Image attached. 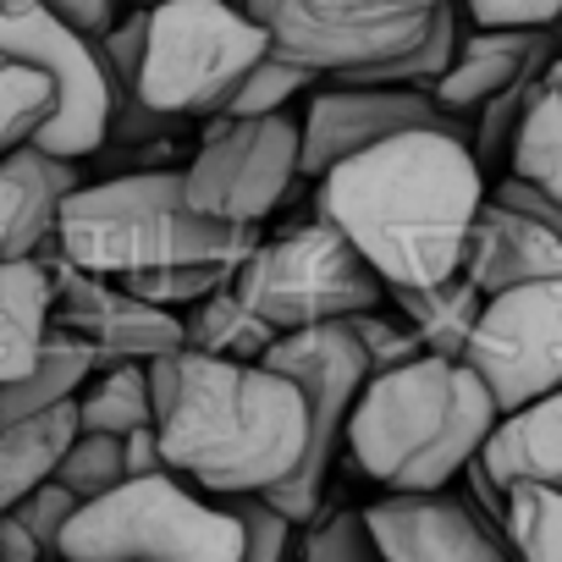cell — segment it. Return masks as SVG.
I'll return each instance as SVG.
<instances>
[{"label": "cell", "mask_w": 562, "mask_h": 562, "mask_svg": "<svg viewBox=\"0 0 562 562\" xmlns=\"http://www.w3.org/2000/svg\"><path fill=\"white\" fill-rule=\"evenodd\" d=\"M270 50L259 18L232 0H155L138 100L166 116H215L248 67Z\"/></svg>", "instance_id": "cell-7"}, {"label": "cell", "mask_w": 562, "mask_h": 562, "mask_svg": "<svg viewBox=\"0 0 562 562\" xmlns=\"http://www.w3.org/2000/svg\"><path fill=\"white\" fill-rule=\"evenodd\" d=\"M375 551L386 562H496L507 557L502 529L452 485L386 491L364 507Z\"/></svg>", "instance_id": "cell-15"}, {"label": "cell", "mask_w": 562, "mask_h": 562, "mask_svg": "<svg viewBox=\"0 0 562 562\" xmlns=\"http://www.w3.org/2000/svg\"><path fill=\"white\" fill-rule=\"evenodd\" d=\"M386 304H397V315L414 326V337L425 342V353H447V359H463V342L480 321V304L485 293L463 270L441 276V281H425V288H386Z\"/></svg>", "instance_id": "cell-22"}, {"label": "cell", "mask_w": 562, "mask_h": 562, "mask_svg": "<svg viewBox=\"0 0 562 562\" xmlns=\"http://www.w3.org/2000/svg\"><path fill=\"white\" fill-rule=\"evenodd\" d=\"M480 293L513 288V281H535V276H562V232L518 204L502 199H480L469 243H463V265H458Z\"/></svg>", "instance_id": "cell-18"}, {"label": "cell", "mask_w": 562, "mask_h": 562, "mask_svg": "<svg viewBox=\"0 0 562 562\" xmlns=\"http://www.w3.org/2000/svg\"><path fill=\"white\" fill-rule=\"evenodd\" d=\"M491 425L496 397L485 381L463 359L419 353L364 381L342 441L364 480L386 491H425L452 485Z\"/></svg>", "instance_id": "cell-3"}, {"label": "cell", "mask_w": 562, "mask_h": 562, "mask_svg": "<svg viewBox=\"0 0 562 562\" xmlns=\"http://www.w3.org/2000/svg\"><path fill=\"white\" fill-rule=\"evenodd\" d=\"M342 326L359 337V348H364V359H370V375H375V370H392V364H408V359L425 353V342L414 337V326H408L403 315H386V304H381V310H353Z\"/></svg>", "instance_id": "cell-34"}, {"label": "cell", "mask_w": 562, "mask_h": 562, "mask_svg": "<svg viewBox=\"0 0 562 562\" xmlns=\"http://www.w3.org/2000/svg\"><path fill=\"white\" fill-rule=\"evenodd\" d=\"M546 78H551V83H562V50H557V56L546 61Z\"/></svg>", "instance_id": "cell-42"}, {"label": "cell", "mask_w": 562, "mask_h": 562, "mask_svg": "<svg viewBox=\"0 0 562 562\" xmlns=\"http://www.w3.org/2000/svg\"><path fill=\"white\" fill-rule=\"evenodd\" d=\"M56 111V83L34 61H0V155L34 144Z\"/></svg>", "instance_id": "cell-28"}, {"label": "cell", "mask_w": 562, "mask_h": 562, "mask_svg": "<svg viewBox=\"0 0 562 562\" xmlns=\"http://www.w3.org/2000/svg\"><path fill=\"white\" fill-rule=\"evenodd\" d=\"M149 386L166 463L199 491H270L299 469L310 408L299 381L265 359L166 348L149 359Z\"/></svg>", "instance_id": "cell-2"}, {"label": "cell", "mask_w": 562, "mask_h": 562, "mask_svg": "<svg viewBox=\"0 0 562 562\" xmlns=\"http://www.w3.org/2000/svg\"><path fill=\"white\" fill-rule=\"evenodd\" d=\"M403 127H447L458 138H474V122L458 111H441L430 89L403 83H310V111H299V171L321 177L342 155L392 138Z\"/></svg>", "instance_id": "cell-13"}, {"label": "cell", "mask_w": 562, "mask_h": 562, "mask_svg": "<svg viewBox=\"0 0 562 562\" xmlns=\"http://www.w3.org/2000/svg\"><path fill=\"white\" fill-rule=\"evenodd\" d=\"M34 557H45L40 540H34V529L7 507V513H0V562H34Z\"/></svg>", "instance_id": "cell-41"}, {"label": "cell", "mask_w": 562, "mask_h": 562, "mask_svg": "<svg viewBox=\"0 0 562 562\" xmlns=\"http://www.w3.org/2000/svg\"><path fill=\"white\" fill-rule=\"evenodd\" d=\"M265 364L293 375L299 392H304V408H310V441H304V458L288 480H276L265 496L288 513L293 524H310L321 513V496H326V474L337 463V447H342V430H348V414L370 381V359L359 348V337L342 326V321H321V326H293L281 331L270 348H265Z\"/></svg>", "instance_id": "cell-8"}, {"label": "cell", "mask_w": 562, "mask_h": 562, "mask_svg": "<svg viewBox=\"0 0 562 562\" xmlns=\"http://www.w3.org/2000/svg\"><path fill=\"white\" fill-rule=\"evenodd\" d=\"M270 34V50L299 67L342 72L414 50L447 0H243Z\"/></svg>", "instance_id": "cell-10"}, {"label": "cell", "mask_w": 562, "mask_h": 562, "mask_svg": "<svg viewBox=\"0 0 562 562\" xmlns=\"http://www.w3.org/2000/svg\"><path fill=\"white\" fill-rule=\"evenodd\" d=\"M562 50V23L551 29H474V34H458V50L447 61V72L430 83L436 105L441 111H458L474 122V111L502 94L507 83L529 78V72H546V61Z\"/></svg>", "instance_id": "cell-16"}, {"label": "cell", "mask_w": 562, "mask_h": 562, "mask_svg": "<svg viewBox=\"0 0 562 562\" xmlns=\"http://www.w3.org/2000/svg\"><path fill=\"white\" fill-rule=\"evenodd\" d=\"M50 265L40 254L0 259V381L23 375L50 337Z\"/></svg>", "instance_id": "cell-20"}, {"label": "cell", "mask_w": 562, "mask_h": 562, "mask_svg": "<svg viewBox=\"0 0 562 562\" xmlns=\"http://www.w3.org/2000/svg\"><path fill=\"white\" fill-rule=\"evenodd\" d=\"M474 458L502 491L524 485V480L562 485V386H551L518 408H502Z\"/></svg>", "instance_id": "cell-19"}, {"label": "cell", "mask_w": 562, "mask_h": 562, "mask_svg": "<svg viewBox=\"0 0 562 562\" xmlns=\"http://www.w3.org/2000/svg\"><path fill=\"white\" fill-rule=\"evenodd\" d=\"M72 562H243V529L232 507L193 480L155 469L127 474L111 491L78 502L61 529Z\"/></svg>", "instance_id": "cell-5"}, {"label": "cell", "mask_w": 562, "mask_h": 562, "mask_svg": "<svg viewBox=\"0 0 562 562\" xmlns=\"http://www.w3.org/2000/svg\"><path fill=\"white\" fill-rule=\"evenodd\" d=\"M237 299L265 315L276 331L348 321L353 310H381L386 281L381 270L315 210L304 226H288L276 237H259L237 270H232Z\"/></svg>", "instance_id": "cell-6"}, {"label": "cell", "mask_w": 562, "mask_h": 562, "mask_svg": "<svg viewBox=\"0 0 562 562\" xmlns=\"http://www.w3.org/2000/svg\"><path fill=\"white\" fill-rule=\"evenodd\" d=\"M502 540L529 562H562V485H507Z\"/></svg>", "instance_id": "cell-27"}, {"label": "cell", "mask_w": 562, "mask_h": 562, "mask_svg": "<svg viewBox=\"0 0 562 562\" xmlns=\"http://www.w3.org/2000/svg\"><path fill=\"white\" fill-rule=\"evenodd\" d=\"M310 83H315V72H310V67H299V61H288V56L265 50V56L248 67V78L226 94L221 116H265V111H288Z\"/></svg>", "instance_id": "cell-30"}, {"label": "cell", "mask_w": 562, "mask_h": 562, "mask_svg": "<svg viewBox=\"0 0 562 562\" xmlns=\"http://www.w3.org/2000/svg\"><path fill=\"white\" fill-rule=\"evenodd\" d=\"M221 502L232 507L237 529H243V562H276L293 551V518L281 513L265 491H221Z\"/></svg>", "instance_id": "cell-33"}, {"label": "cell", "mask_w": 562, "mask_h": 562, "mask_svg": "<svg viewBox=\"0 0 562 562\" xmlns=\"http://www.w3.org/2000/svg\"><path fill=\"white\" fill-rule=\"evenodd\" d=\"M293 557H304V562H370L381 551H375V535L364 524V507H331V513H315V524H304V535L293 529Z\"/></svg>", "instance_id": "cell-31"}, {"label": "cell", "mask_w": 562, "mask_h": 562, "mask_svg": "<svg viewBox=\"0 0 562 562\" xmlns=\"http://www.w3.org/2000/svg\"><path fill=\"white\" fill-rule=\"evenodd\" d=\"M474 29H551L562 23V0H458Z\"/></svg>", "instance_id": "cell-38"}, {"label": "cell", "mask_w": 562, "mask_h": 562, "mask_svg": "<svg viewBox=\"0 0 562 562\" xmlns=\"http://www.w3.org/2000/svg\"><path fill=\"white\" fill-rule=\"evenodd\" d=\"M78 430H105L127 436L138 425H155V386H149V359H111L94 364L78 386Z\"/></svg>", "instance_id": "cell-25"}, {"label": "cell", "mask_w": 562, "mask_h": 562, "mask_svg": "<svg viewBox=\"0 0 562 562\" xmlns=\"http://www.w3.org/2000/svg\"><path fill=\"white\" fill-rule=\"evenodd\" d=\"M83 182L72 155L45 144H18L0 155V259H29L56 243V215Z\"/></svg>", "instance_id": "cell-17"}, {"label": "cell", "mask_w": 562, "mask_h": 562, "mask_svg": "<svg viewBox=\"0 0 562 562\" xmlns=\"http://www.w3.org/2000/svg\"><path fill=\"white\" fill-rule=\"evenodd\" d=\"M45 7L56 12V18H67L72 29H83V34H105L111 23H116V7L122 0H45Z\"/></svg>", "instance_id": "cell-39"}, {"label": "cell", "mask_w": 562, "mask_h": 562, "mask_svg": "<svg viewBox=\"0 0 562 562\" xmlns=\"http://www.w3.org/2000/svg\"><path fill=\"white\" fill-rule=\"evenodd\" d=\"M0 61H34L56 83V111L34 144L94 160L111 144V67L100 40L56 18L45 0H0Z\"/></svg>", "instance_id": "cell-9"}, {"label": "cell", "mask_w": 562, "mask_h": 562, "mask_svg": "<svg viewBox=\"0 0 562 562\" xmlns=\"http://www.w3.org/2000/svg\"><path fill=\"white\" fill-rule=\"evenodd\" d=\"M144 34H149V7H133L100 34V56L111 67V105L138 94V67H144Z\"/></svg>", "instance_id": "cell-36"}, {"label": "cell", "mask_w": 562, "mask_h": 562, "mask_svg": "<svg viewBox=\"0 0 562 562\" xmlns=\"http://www.w3.org/2000/svg\"><path fill=\"white\" fill-rule=\"evenodd\" d=\"M463 364L485 381L496 414L562 386V276H535L485 293L480 321L463 342Z\"/></svg>", "instance_id": "cell-12"}, {"label": "cell", "mask_w": 562, "mask_h": 562, "mask_svg": "<svg viewBox=\"0 0 562 562\" xmlns=\"http://www.w3.org/2000/svg\"><path fill=\"white\" fill-rule=\"evenodd\" d=\"M299 177V111L210 116L199 155L182 166V193L199 215L226 226H259Z\"/></svg>", "instance_id": "cell-11"}, {"label": "cell", "mask_w": 562, "mask_h": 562, "mask_svg": "<svg viewBox=\"0 0 562 562\" xmlns=\"http://www.w3.org/2000/svg\"><path fill=\"white\" fill-rule=\"evenodd\" d=\"M237 259H188V265H149V270H127L116 281H127V288L160 310H188L193 299H204L210 288H221V281H232Z\"/></svg>", "instance_id": "cell-29"}, {"label": "cell", "mask_w": 562, "mask_h": 562, "mask_svg": "<svg viewBox=\"0 0 562 562\" xmlns=\"http://www.w3.org/2000/svg\"><path fill=\"white\" fill-rule=\"evenodd\" d=\"M182 315V348H199V353H215V359H265V348L281 337L265 315H254L232 281L210 288L204 299H193Z\"/></svg>", "instance_id": "cell-24"}, {"label": "cell", "mask_w": 562, "mask_h": 562, "mask_svg": "<svg viewBox=\"0 0 562 562\" xmlns=\"http://www.w3.org/2000/svg\"><path fill=\"white\" fill-rule=\"evenodd\" d=\"M127 7H155V0H127Z\"/></svg>", "instance_id": "cell-43"}, {"label": "cell", "mask_w": 562, "mask_h": 562, "mask_svg": "<svg viewBox=\"0 0 562 562\" xmlns=\"http://www.w3.org/2000/svg\"><path fill=\"white\" fill-rule=\"evenodd\" d=\"M485 166L447 127H403L321 171L315 210L381 270L386 288H425L463 265Z\"/></svg>", "instance_id": "cell-1"}, {"label": "cell", "mask_w": 562, "mask_h": 562, "mask_svg": "<svg viewBox=\"0 0 562 562\" xmlns=\"http://www.w3.org/2000/svg\"><path fill=\"white\" fill-rule=\"evenodd\" d=\"M122 463H127V474H155V469H171V463H166V447H160V430H155V425L127 430V436H122Z\"/></svg>", "instance_id": "cell-40"}, {"label": "cell", "mask_w": 562, "mask_h": 562, "mask_svg": "<svg viewBox=\"0 0 562 562\" xmlns=\"http://www.w3.org/2000/svg\"><path fill=\"white\" fill-rule=\"evenodd\" d=\"M94 370V348L61 326H50L40 359L23 370V375H7L0 381V425H12V419H29V414H45L67 397H78L83 375Z\"/></svg>", "instance_id": "cell-23"}, {"label": "cell", "mask_w": 562, "mask_h": 562, "mask_svg": "<svg viewBox=\"0 0 562 562\" xmlns=\"http://www.w3.org/2000/svg\"><path fill=\"white\" fill-rule=\"evenodd\" d=\"M78 436V403H56L45 414L0 425V513L12 502H23L40 480L56 474V458L67 452V441Z\"/></svg>", "instance_id": "cell-21"}, {"label": "cell", "mask_w": 562, "mask_h": 562, "mask_svg": "<svg viewBox=\"0 0 562 562\" xmlns=\"http://www.w3.org/2000/svg\"><path fill=\"white\" fill-rule=\"evenodd\" d=\"M535 78H540V72H529V78L507 83L502 94H491V100L474 111V138H469V149H474V160H480V166L507 160V149H513V133H518V116H524V100H529V83H535Z\"/></svg>", "instance_id": "cell-35"}, {"label": "cell", "mask_w": 562, "mask_h": 562, "mask_svg": "<svg viewBox=\"0 0 562 562\" xmlns=\"http://www.w3.org/2000/svg\"><path fill=\"white\" fill-rule=\"evenodd\" d=\"M56 480L78 491V502L111 491L116 480H127V463H122V436H105V430H78L67 441V452L56 458Z\"/></svg>", "instance_id": "cell-32"}, {"label": "cell", "mask_w": 562, "mask_h": 562, "mask_svg": "<svg viewBox=\"0 0 562 562\" xmlns=\"http://www.w3.org/2000/svg\"><path fill=\"white\" fill-rule=\"evenodd\" d=\"M507 171L562 199V83H551L546 72L529 83V100L507 149Z\"/></svg>", "instance_id": "cell-26"}, {"label": "cell", "mask_w": 562, "mask_h": 562, "mask_svg": "<svg viewBox=\"0 0 562 562\" xmlns=\"http://www.w3.org/2000/svg\"><path fill=\"white\" fill-rule=\"evenodd\" d=\"M40 259L50 265V288H56L50 326L83 337L94 348V364L155 359L166 348H182V315L177 310H160V304L138 299L127 281H116V276L72 265L67 254H56V243Z\"/></svg>", "instance_id": "cell-14"}, {"label": "cell", "mask_w": 562, "mask_h": 562, "mask_svg": "<svg viewBox=\"0 0 562 562\" xmlns=\"http://www.w3.org/2000/svg\"><path fill=\"white\" fill-rule=\"evenodd\" d=\"M254 243H259L254 226H226L199 215L182 193V171L166 166L78 182L56 215V254L100 276L188 265V259H243Z\"/></svg>", "instance_id": "cell-4"}, {"label": "cell", "mask_w": 562, "mask_h": 562, "mask_svg": "<svg viewBox=\"0 0 562 562\" xmlns=\"http://www.w3.org/2000/svg\"><path fill=\"white\" fill-rule=\"evenodd\" d=\"M12 513L34 529V540H40L45 557H61V529H67V518L78 513V491L50 474V480H40L23 502H12Z\"/></svg>", "instance_id": "cell-37"}]
</instances>
